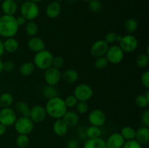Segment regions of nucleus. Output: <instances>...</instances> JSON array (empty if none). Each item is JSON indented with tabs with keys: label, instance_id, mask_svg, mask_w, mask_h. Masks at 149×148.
I'll return each instance as SVG.
<instances>
[{
	"label": "nucleus",
	"instance_id": "1",
	"mask_svg": "<svg viewBox=\"0 0 149 148\" xmlns=\"http://www.w3.org/2000/svg\"><path fill=\"white\" fill-rule=\"evenodd\" d=\"M47 115L54 119L62 118L66 113L68 108L65 104L63 99L58 96L47 100L45 105Z\"/></svg>",
	"mask_w": 149,
	"mask_h": 148
},
{
	"label": "nucleus",
	"instance_id": "2",
	"mask_svg": "<svg viewBox=\"0 0 149 148\" xmlns=\"http://www.w3.org/2000/svg\"><path fill=\"white\" fill-rule=\"evenodd\" d=\"M18 29L19 26L14 15H3L0 17V36L6 39L14 37Z\"/></svg>",
	"mask_w": 149,
	"mask_h": 148
},
{
	"label": "nucleus",
	"instance_id": "3",
	"mask_svg": "<svg viewBox=\"0 0 149 148\" xmlns=\"http://www.w3.org/2000/svg\"><path fill=\"white\" fill-rule=\"evenodd\" d=\"M53 57V55L49 51L44 49L36 53L33 57V62L36 68L45 71L52 67Z\"/></svg>",
	"mask_w": 149,
	"mask_h": 148
},
{
	"label": "nucleus",
	"instance_id": "4",
	"mask_svg": "<svg viewBox=\"0 0 149 148\" xmlns=\"http://www.w3.org/2000/svg\"><path fill=\"white\" fill-rule=\"evenodd\" d=\"M21 16L24 17L27 21L34 20L39 15V7L37 4L31 1H24L20 8Z\"/></svg>",
	"mask_w": 149,
	"mask_h": 148
},
{
	"label": "nucleus",
	"instance_id": "5",
	"mask_svg": "<svg viewBox=\"0 0 149 148\" xmlns=\"http://www.w3.org/2000/svg\"><path fill=\"white\" fill-rule=\"evenodd\" d=\"M13 126L18 134L29 135L33 131L34 123L29 117L21 116L17 118Z\"/></svg>",
	"mask_w": 149,
	"mask_h": 148
},
{
	"label": "nucleus",
	"instance_id": "6",
	"mask_svg": "<svg viewBox=\"0 0 149 148\" xmlns=\"http://www.w3.org/2000/svg\"><path fill=\"white\" fill-rule=\"evenodd\" d=\"M93 88L87 84H80L75 87L74 95L79 102H87L93 97Z\"/></svg>",
	"mask_w": 149,
	"mask_h": 148
},
{
	"label": "nucleus",
	"instance_id": "7",
	"mask_svg": "<svg viewBox=\"0 0 149 148\" xmlns=\"http://www.w3.org/2000/svg\"><path fill=\"white\" fill-rule=\"evenodd\" d=\"M105 56L107 58L109 63L117 65L123 60L125 52L122 51L119 45H111L109 46Z\"/></svg>",
	"mask_w": 149,
	"mask_h": 148
},
{
	"label": "nucleus",
	"instance_id": "8",
	"mask_svg": "<svg viewBox=\"0 0 149 148\" xmlns=\"http://www.w3.org/2000/svg\"><path fill=\"white\" fill-rule=\"evenodd\" d=\"M119 46L125 53H131L138 48V39L132 34H127L125 36H122Z\"/></svg>",
	"mask_w": 149,
	"mask_h": 148
},
{
	"label": "nucleus",
	"instance_id": "9",
	"mask_svg": "<svg viewBox=\"0 0 149 148\" xmlns=\"http://www.w3.org/2000/svg\"><path fill=\"white\" fill-rule=\"evenodd\" d=\"M17 118V113L14 109L5 107L0 110V123L6 127L13 126Z\"/></svg>",
	"mask_w": 149,
	"mask_h": 148
},
{
	"label": "nucleus",
	"instance_id": "10",
	"mask_svg": "<svg viewBox=\"0 0 149 148\" xmlns=\"http://www.w3.org/2000/svg\"><path fill=\"white\" fill-rule=\"evenodd\" d=\"M88 121L91 126L101 127L106 121V115L100 109H94L88 115Z\"/></svg>",
	"mask_w": 149,
	"mask_h": 148
},
{
	"label": "nucleus",
	"instance_id": "11",
	"mask_svg": "<svg viewBox=\"0 0 149 148\" xmlns=\"http://www.w3.org/2000/svg\"><path fill=\"white\" fill-rule=\"evenodd\" d=\"M61 73L59 69L50 67L45 70L44 73V79L46 84L49 86H56L61 80Z\"/></svg>",
	"mask_w": 149,
	"mask_h": 148
},
{
	"label": "nucleus",
	"instance_id": "12",
	"mask_svg": "<svg viewBox=\"0 0 149 148\" xmlns=\"http://www.w3.org/2000/svg\"><path fill=\"white\" fill-rule=\"evenodd\" d=\"M47 115L45 107L39 104H36L30 109L29 117L33 123H40L45 120Z\"/></svg>",
	"mask_w": 149,
	"mask_h": 148
},
{
	"label": "nucleus",
	"instance_id": "13",
	"mask_svg": "<svg viewBox=\"0 0 149 148\" xmlns=\"http://www.w3.org/2000/svg\"><path fill=\"white\" fill-rule=\"evenodd\" d=\"M109 45L104 40H97L93 44L90 48V53L95 57L105 56Z\"/></svg>",
	"mask_w": 149,
	"mask_h": 148
},
{
	"label": "nucleus",
	"instance_id": "14",
	"mask_svg": "<svg viewBox=\"0 0 149 148\" xmlns=\"http://www.w3.org/2000/svg\"><path fill=\"white\" fill-rule=\"evenodd\" d=\"M106 141L107 148H122L125 140L119 132L111 133Z\"/></svg>",
	"mask_w": 149,
	"mask_h": 148
},
{
	"label": "nucleus",
	"instance_id": "15",
	"mask_svg": "<svg viewBox=\"0 0 149 148\" xmlns=\"http://www.w3.org/2000/svg\"><path fill=\"white\" fill-rule=\"evenodd\" d=\"M27 45L29 49L35 53L45 49V43L43 39L36 36L31 37L28 41Z\"/></svg>",
	"mask_w": 149,
	"mask_h": 148
},
{
	"label": "nucleus",
	"instance_id": "16",
	"mask_svg": "<svg viewBox=\"0 0 149 148\" xmlns=\"http://www.w3.org/2000/svg\"><path fill=\"white\" fill-rule=\"evenodd\" d=\"M1 8L4 15H15L17 11L18 6L15 0H3L1 4Z\"/></svg>",
	"mask_w": 149,
	"mask_h": 148
},
{
	"label": "nucleus",
	"instance_id": "17",
	"mask_svg": "<svg viewBox=\"0 0 149 148\" xmlns=\"http://www.w3.org/2000/svg\"><path fill=\"white\" fill-rule=\"evenodd\" d=\"M46 15L50 19H55L60 15L61 12V4L59 1H54L48 4L47 6Z\"/></svg>",
	"mask_w": 149,
	"mask_h": 148
},
{
	"label": "nucleus",
	"instance_id": "18",
	"mask_svg": "<svg viewBox=\"0 0 149 148\" xmlns=\"http://www.w3.org/2000/svg\"><path fill=\"white\" fill-rule=\"evenodd\" d=\"M52 130L57 136H63L68 133V126L62 118L55 119L52 125Z\"/></svg>",
	"mask_w": 149,
	"mask_h": 148
},
{
	"label": "nucleus",
	"instance_id": "19",
	"mask_svg": "<svg viewBox=\"0 0 149 148\" xmlns=\"http://www.w3.org/2000/svg\"><path fill=\"white\" fill-rule=\"evenodd\" d=\"M135 140L141 145H146L149 142V129L148 127L142 126L135 132Z\"/></svg>",
	"mask_w": 149,
	"mask_h": 148
},
{
	"label": "nucleus",
	"instance_id": "20",
	"mask_svg": "<svg viewBox=\"0 0 149 148\" xmlns=\"http://www.w3.org/2000/svg\"><path fill=\"white\" fill-rule=\"evenodd\" d=\"M65 123L68 125V127H73L78 124L79 121V115L76 111L73 110H67L62 118Z\"/></svg>",
	"mask_w": 149,
	"mask_h": 148
},
{
	"label": "nucleus",
	"instance_id": "21",
	"mask_svg": "<svg viewBox=\"0 0 149 148\" xmlns=\"http://www.w3.org/2000/svg\"><path fill=\"white\" fill-rule=\"evenodd\" d=\"M79 78V74L74 69H67L61 75V79L68 84H74Z\"/></svg>",
	"mask_w": 149,
	"mask_h": 148
},
{
	"label": "nucleus",
	"instance_id": "22",
	"mask_svg": "<svg viewBox=\"0 0 149 148\" xmlns=\"http://www.w3.org/2000/svg\"><path fill=\"white\" fill-rule=\"evenodd\" d=\"M83 148H107L106 141L103 138L88 139L84 144Z\"/></svg>",
	"mask_w": 149,
	"mask_h": 148
},
{
	"label": "nucleus",
	"instance_id": "23",
	"mask_svg": "<svg viewBox=\"0 0 149 148\" xmlns=\"http://www.w3.org/2000/svg\"><path fill=\"white\" fill-rule=\"evenodd\" d=\"M3 45H4V52L8 53H14L19 48L18 41L14 37L7 38L3 42Z\"/></svg>",
	"mask_w": 149,
	"mask_h": 148
},
{
	"label": "nucleus",
	"instance_id": "24",
	"mask_svg": "<svg viewBox=\"0 0 149 148\" xmlns=\"http://www.w3.org/2000/svg\"><path fill=\"white\" fill-rule=\"evenodd\" d=\"M41 93L45 98L47 99V100L58 96V89L55 86H49L47 84L42 89Z\"/></svg>",
	"mask_w": 149,
	"mask_h": 148
},
{
	"label": "nucleus",
	"instance_id": "25",
	"mask_svg": "<svg viewBox=\"0 0 149 148\" xmlns=\"http://www.w3.org/2000/svg\"><path fill=\"white\" fill-rule=\"evenodd\" d=\"M30 109L31 107L26 102L19 101L15 104L14 110L16 113H20L22 116L29 117V113H30Z\"/></svg>",
	"mask_w": 149,
	"mask_h": 148
},
{
	"label": "nucleus",
	"instance_id": "26",
	"mask_svg": "<svg viewBox=\"0 0 149 148\" xmlns=\"http://www.w3.org/2000/svg\"><path fill=\"white\" fill-rule=\"evenodd\" d=\"M135 103L136 106L140 108H146L149 104V91H147L145 94H139L135 99Z\"/></svg>",
	"mask_w": 149,
	"mask_h": 148
},
{
	"label": "nucleus",
	"instance_id": "27",
	"mask_svg": "<svg viewBox=\"0 0 149 148\" xmlns=\"http://www.w3.org/2000/svg\"><path fill=\"white\" fill-rule=\"evenodd\" d=\"M35 67L34 64L33 62H25L20 65V68H19V71H20V74L24 76H29L31 74H33V73L35 71Z\"/></svg>",
	"mask_w": 149,
	"mask_h": 148
},
{
	"label": "nucleus",
	"instance_id": "28",
	"mask_svg": "<svg viewBox=\"0 0 149 148\" xmlns=\"http://www.w3.org/2000/svg\"><path fill=\"white\" fill-rule=\"evenodd\" d=\"M135 132H136V130H135L132 126H126L122 128L120 134L122 135L125 141H129L135 139Z\"/></svg>",
	"mask_w": 149,
	"mask_h": 148
},
{
	"label": "nucleus",
	"instance_id": "29",
	"mask_svg": "<svg viewBox=\"0 0 149 148\" xmlns=\"http://www.w3.org/2000/svg\"><path fill=\"white\" fill-rule=\"evenodd\" d=\"M138 27V20L135 18H129L125 22L124 28L128 34H132L137 30Z\"/></svg>",
	"mask_w": 149,
	"mask_h": 148
},
{
	"label": "nucleus",
	"instance_id": "30",
	"mask_svg": "<svg viewBox=\"0 0 149 148\" xmlns=\"http://www.w3.org/2000/svg\"><path fill=\"white\" fill-rule=\"evenodd\" d=\"M102 134V130L100 127L91 126L87 128L85 130V135L88 139H95V138L100 137Z\"/></svg>",
	"mask_w": 149,
	"mask_h": 148
},
{
	"label": "nucleus",
	"instance_id": "31",
	"mask_svg": "<svg viewBox=\"0 0 149 148\" xmlns=\"http://www.w3.org/2000/svg\"><path fill=\"white\" fill-rule=\"evenodd\" d=\"M25 30H26V34L30 36V37L36 36L38 32H39V26H38L37 23L33 21V20L28 21V23H26Z\"/></svg>",
	"mask_w": 149,
	"mask_h": 148
},
{
	"label": "nucleus",
	"instance_id": "32",
	"mask_svg": "<svg viewBox=\"0 0 149 148\" xmlns=\"http://www.w3.org/2000/svg\"><path fill=\"white\" fill-rule=\"evenodd\" d=\"M13 103V97L8 92H4L0 95V107L1 108L10 107Z\"/></svg>",
	"mask_w": 149,
	"mask_h": 148
},
{
	"label": "nucleus",
	"instance_id": "33",
	"mask_svg": "<svg viewBox=\"0 0 149 148\" xmlns=\"http://www.w3.org/2000/svg\"><path fill=\"white\" fill-rule=\"evenodd\" d=\"M30 139L28 135L18 134L15 139V144L19 148H26L29 145Z\"/></svg>",
	"mask_w": 149,
	"mask_h": 148
},
{
	"label": "nucleus",
	"instance_id": "34",
	"mask_svg": "<svg viewBox=\"0 0 149 148\" xmlns=\"http://www.w3.org/2000/svg\"><path fill=\"white\" fill-rule=\"evenodd\" d=\"M136 65L139 68H143L148 66L149 63V55L146 53L141 54L136 58Z\"/></svg>",
	"mask_w": 149,
	"mask_h": 148
},
{
	"label": "nucleus",
	"instance_id": "35",
	"mask_svg": "<svg viewBox=\"0 0 149 148\" xmlns=\"http://www.w3.org/2000/svg\"><path fill=\"white\" fill-rule=\"evenodd\" d=\"M109 63V62L106 56L99 57L96 58L94 62V66L97 70H103L108 66Z\"/></svg>",
	"mask_w": 149,
	"mask_h": 148
},
{
	"label": "nucleus",
	"instance_id": "36",
	"mask_svg": "<svg viewBox=\"0 0 149 148\" xmlns=\"http://www.w3.org/2000/svg\"><path fill=\"white\" fill-rule=\"evenodd\" d=\"M75 107L76 112L79 115L86 114L89 110V104L87 102H78Z\"/></svg>",
	"mask_w": 149,
	"mask_h": 148
},
{
	"label": "nucleus",
	"instance_id": "37",
	"mask_svg": "<svg viewBox=\"0 0 149 148\" xmlns=\"http://www.w3.org/2000/svg\"><path fill=\"white\" fill-rule=\"evenodd\" d=\"M89 10L93 12H98L102 9V4L99 0H90L88 1Z\"/></svg>",
	"mask_w": 149,
	"mask_h": 148
},
{
	"label": "nucleus",
	"instance_id": "38",
	"mask_svg": "<svg viewBox=\"0 0 149 148\" xmlns=\"http://www.w3.org/2000/svg\"><path fill=\"white\" fill-rule=\"evenodd\" d=\"M64 102H65V104L66 105L67 108H74V107H76L79 101L76 98L75 96L72 94V95H69L65 97Z\"/></svg>",
	"mask_w": 149,
	"mask_h": 148
},
{
	"label": "nucleus",
	"instance_id": "39",
	"mask_svg": "<svg viewBox=\"0 0 149 148\" xmlns=\"http://www.w3.org/2000/svg\"><path fill=\"white\" fill-rule=\"evenodd\" d=\"M64 65V59L61 56H56L53 57L52 60V67L57 68V69H61Z\"/></svg>",
	"mask_w": 149,
	"mask_h": 148
},
{
	"label": "nucleus",
	"instance_id": "40",
	"mask_svg": "<svg viewBox=\"0 0 149 148\" xmlns=\"http://www.w3.org/2000/svg\"><path fill=\"white\" fill-rule=\"evenodd\" d=\"M122 148H142V145L138 143L135 139L125 141Z\"/></svg>",
	"mask_w": 149,
	"mask_h": 148
},
{
	"label": "nucleus",
	"instance_id": "41",
	"mask_svg": "<svg viewBox=\"0 0 149 148\" xmlns=\"http://www.w3.org/2000/svg\"><path fill=\"white\" fill-rule=\"evenodd\" d=\"M116 34L115 32L113 31H110L109 33H107L105 36L104 38V41L108 44H112L114 42H116Z\"/></svg>",
	"mask_w": 149,
	"mask_h": 148
},
{
	"label": "nucleus",
	"instance_id": "42",
	"mask_svg": "<svg viewBox=\"0 0 149 148\" xmlns=\"http://www.w3.org/2000/svg\"><path fill=\"white\" fill-rule=\"evenodd\" d=\"M141 81L142 85L145 88H149V71H146L142 73L141 76Z\"/></svg>",
	"mask_w": 149,
	"mask_h": 148
},
{
	"label": "nucleus",
	"instance_id": "43",
	"mask_svg": "<svg viewBox=\"0 0 149 148\" xmlns=\"http://www.w3.org/2000/svg\"><path fill=\"white\" fill-rule=\"evenodd\" d=\"M15 63L12 60H6L3 62V70L6 72H11L14 70Z\"/></svg>",
	"mask_w": 149,
	"mask_h": 148
},
{
	"label": "nucleus",
	"instance_id": "44",
	"mask_svg": "<svg viewBox=\"0 0 149 148\" xmlns=\"http://www.w3.org/2000/svg\"><path fill=\"white\" fill-rule=\"evenodd\" d=\"M141 123L143 125V126L148 127L149 126V110H146L143 113H142L141 117Z\"/></svg>",
	"mask_w": 149,
	"mask_h": 148
},
{
	"label": "nucleus",
	"instance_id": "45",
	"mask_svg": "<svg viewBox=\"0 0 149 148\" xmlns=\"http://www.w3.org/2000/svg\"><path fill=\"white\" fill-rule=\"evenodd\" d=\"M79 143L78 140L75 139H71L67 142L66 148H79Z\"/></svg>",
	"mask_w": 149,
	"mask_h": 148
},
{
	"label": "nucleus",
	"instance_id": "46",
	"mask_svg": "<svg viewBox=\"0 0 149 148\" xmlns=\"http://www.w3.org/2000/svg\"><path fill=\"white\" fill-rule=\"evenodd\" d=\"M16 21H17V25H18L19 26H24V25H26V23H27V20H26V19L21 15L19 16V17H16Z\"/></svg>",
	"mask_w": 149,
	"mask_h": 148
},
{
	"label": "nucleus",
	"instance_id": "47",
	"mask_svg": "<svg viewBox=\"0 0 149 148\" xmlns=\"http://www.w3.org/2000/svg\"><path fill=\"white\" fill-rule=\"evenodd\" d=\"M7 131V127L0 123V136H3Z\"/></svg>",
	"mask_w": 149,
	"mask_h": 148
},
{
	"label": "nucleus",
	"instance_id": "48",
	"mask_svg": "<svg viewBox=\"0 0 149 148\" xmlns=\"http://www.w3.org/2000/svg\"><path fill=\"white\" fill-rule=\"evenodd\" d=\"M4 45H3V41L0 40V57L4 55Z\"/></svg>",
	"mask_w": 149,
	"mask_h": 148
},
{
	"label": "nucleus",
	"instance_id": "49",
	"mask_svg": "<svg viewBox=\"0 0 149 148\" xmlns=\"http://www.w3.org/2000/svg\"><path fill=\"white\" fill-rule=\"evenodd\" d=\"M3 71H4V70H3V61L0 59V74L2 73Z\"/></svg>",
	"mask_w": 149,
	"mask_h": 148
},
{
	"label": "nucleus",
	"instance_id": "50",
	"mask_svg": "<svg viewBox=\"0 0 149 148\" xmlns=\"http://www.w3.org/2000/svg\"><path fill=\"white\" fill-rule=\"evenodd\" d=\"M122 36H121V35H119V34H116V41L118 42V43H119L121 41V39H122Z\"/></svg>",
	"mask_w": 149,
	"mask_h": 148
},
{
	"label": "nucleus",
	"instance_id": "51",
	"mask_svg": "<svg viewBox=\"0 0 149 148\" xmlns=\"http://www.w3.org/2000/svg\"><path fill=\"white\" fill-rule=\"evenodd\" d=\"M29 1H32V2L33 3H36V4H38V3L41 2V1H42L43 0H29Z\"/></svg>",
	"mask_w": 149,
	"mask_h": 148
},
{
	"label": "nucleus",
	"instance_id": "52",
	"mask_svg": "<svg viewBox=\"0 0 149 148\" xmlns=\"http://www.w3.org/2000/svg\"><path fill=\"white\" fill-rule=\"evenodd\" d=\"M81 1H87V2H88V1H90V0H81Z\"/></svg>",
	"mask_w": 149,
	"mask_h": 148
},
{
	"label": "nucleus",
	"instance_id": "53",
	"mask_svg": "<svg viewBox=\"0 0 149 148\" xmlns=\"http://www.w3.org/2000/svg\"><path fill=\"white\" fill-rule=\"evenodd\" d=\"M55 1H64V0H55Z\"/></svg>",
	"mask_w": 149,
	"mask_h": 148
},
{
	"label": "nucleus",
	"instance_id": "54",
	"mask_svg": "<svg viewBox=\"0 0 149 148\" xmlns=\"http://www.w3.org/2000/svg\"><path fill=\"white\" fill-rule=\"evenodd\" d=\"M71 1H77V0H71Z\"/></svg>",
	"mask_w": 149,
	"mask_h": 148
}]
</instances>
